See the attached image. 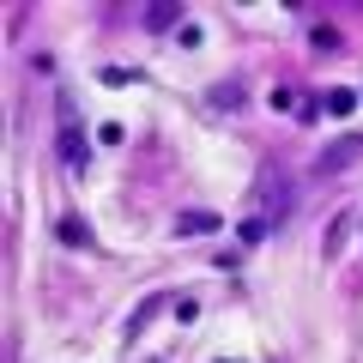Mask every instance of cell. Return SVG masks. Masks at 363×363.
<instances>
[{
	"mask_svg": "<svg viewBox=\"0 0 363 363\" xmlns=\"http://www.w3.org/2000/svg\"><path fill=\"white\" fill-rule=\"evenodd\" d=\"M285 200H291V188H285V176L272 169V176L260 182V206H267V224H279V218H285Z\"/></svg>",
	"mask_w": 363,
	"mask_h": 363,
	"instance_id": "6da1fadb",
	"label": "cell"
},
{
	"mask_svg": "<svg viewBox=\"0 0 363 363\" xmlns=\"http://www.w3.org/2000/svg\"><path fill=\"white\" fill-rule=\"evenodd\" d=\"M351 224H357V212H339V218L327 224V236H321V255H327V260H339V255H345V242H351Z\"/></svg>",
	"mask_w": 363,
	"mask_h": 363,
	"instance_id": "7a4b0ae2",
	"label": "cell"
},
{
	"mask_svg": "<svg viewBox=\"0 0 363 363\" xmlns=\"http://www.w3.org/2000/svg\"><path fill=\"white\" fill-rule=\"evenodd\" d=\"M61 164H67V169H85V133H79L73 121L61 128Z\"/></svg>",
	"mask_w": 363,
	"mask_h": 363,
	"instance_id": "3957f363",
	"label": "cell"
},
{
	"mask_svg": "<svg viewBox=\"0 0 363 363\" xmlns=\"http://www.w3.org/2000/svg\"><path fill=\"white\" fill-rule=\"evenodd\" d=\"M218 230V212H176V236H206Z\"/></svg>",
	"mask_w": 363,
	"mask_h": 363,
	"instance_id": "277c9868",
	"label": "cell"
},
{
	"mask_svg": "<svg viewBox=\"0 0 363 363\" xmlns=\"http://www.w3.org/2000/svg\"><path fill=\"white\" fill-rule=\"evenodd\" d=\"M206 104H212V109H236V104H242V85H236V79H230V85H212Z\"/></svg>",
	"mask_w": 363,
	"mask_h": 363,
	"instance_id": "5b68a950",
	"label": "cell"
},
{
	"mask_svg": "<svg viewBox=\"0 0 363 363\" xmlns=\"http://www.w3.org/2000/svg\"><path fill=\"white\" fill-rule=\"evenodd\" d=\"M61 242H73V248H91V230H85V218H61Z\"/></svg>",
	"mask_w": 363,
	"mask_h": 363,
	"instance_id": "8992f818",
	"label": "cell"
},
{
	"mask_svg": "<svg viewBox=\"0 0 363 363\" xmlns=\"http://www.w3.org/2000/svg\"><path fill=\"white\" fill-rule=\"evenodd\" d=\"M176 13H182V6H145V25H152V30H169V25H176Z\"/></svg>",
	"mask_w": 363,
	"mask_h": 363,
	"instance_id": "52a82bcc",
	"label": "cell"
},
{
	"mask_svg": "<svg viewBox=\"0 0 363 363\" xmlns=\"http://www.w3.org/2000/svg\"><path fill=\"white\" fill-rule=\"evenodd\" d=\"M327 109H333V116H351V109H357V91H327Z\"/></svg>",
	"mask_w": 363,
	"mask_h": 363,
	"instance_id": "ba28073f",
	"label": "cell"
}]
</instances>
